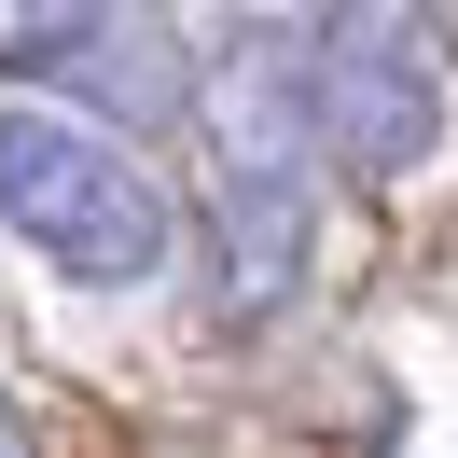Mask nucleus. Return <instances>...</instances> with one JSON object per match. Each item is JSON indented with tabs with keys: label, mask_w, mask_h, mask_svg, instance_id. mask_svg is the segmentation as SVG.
I'll use <instances>...</instances> for the list:
<instances>
[{
	"label": "nucleus",
	"mask_w": 458,
	"mask_h": 458,
	"mask_svg": "<svg viewBox=\"0 0 458 458\" xmlns=\"http://www.w3.org/2000/svg\"><path fill=\"white\" fill-rule=\"evenodd\" d=\"M195 125H208V236H223V306L264 319L306 278V223H319V98H306V29H223L195 70Z\"/></svg>",
	"instance_id": "obj_1"
},
{
	"label": "nucleus",
	"mask_w": 458,
	"mask_h": 458,
	"mask_svg": "<svg viewBox=\"0 0 458 458\" xmlns=\"http://www.w3.org/2000/svg\"><path fill=\"white\" fill-rule=\"evenodd\" d=\"M0 223L70 292H153L167 250H181V195L153 181V153L125 125L70 112V98H14L0 112Z\"/></svg>",
	"instance_id": "obj_2"
},
{
	"label": "nucleus",
	"mask_w": 458,
	"mask_h": 458,
	"mask_svg": "<svg viewBox=\"0 0 458 458\" xmlns=\"http://www.w3.org/2000/svg\"><path fill=\"white\" fill-rule=\"evenodd\" d=\"M306 98L319 153L347 181H417L445 153V42L417 0H319L306 14Z\"/></svg>",
	"instance_id": "obj_3"
},
{
	"label": "nucleus",
	"mask_w": 458,
	"mask_h": 458,
	"mask_svg": "<svg viewBox=\"0 0 458 458\" xmlns=\"http://www.w3.org/2000/svg\"><path fill=\"white\" fill-rule=\"evenodd\" d=\"M0 70L56 84L70 112H98V125L195 112V84L167 70V14H153V0H0Z\"/></svg>",
	"instance_id": "obj_4"
},
{
	"label": "nucleus",
	"mask_w": 458,
	"mask_h": 458,
	"mask_svg": "<svg viewBox=\"0 0 458 458\" xmlns=\"http://www.w3.org/2000/svg\"><path fill=\"white\" fill-rule=\"evenodd\" d=\"M0 458H29V417H14V403H0Z\"/></svg>",
	"instance_id": "obj_5"
}]
</instances>
